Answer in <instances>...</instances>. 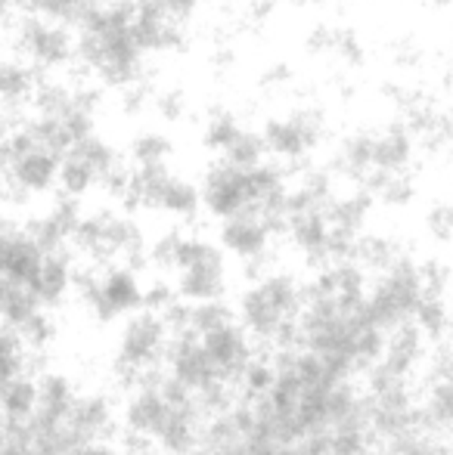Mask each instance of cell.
<instances>
[{
  "mask_svg": "<svg viewBox=\"0 0 453 455\" xmlns=\"http://www.w3.org/2000/svg\"><path fill=\"white\" fill-rule=\"evenodd\" d=\"M271 233L273 223L261 214H239L230 217V220H221V251L230 254L236 260H246V264H255L267 254L271 248Z\"/></svg>",
  "mask_w": 453,
  "mask_h": 455,
  "instance_id": "4",
  "label": "cell"
},
{
  "mask_svg": "<svg viewBox=\"0 0 453 455\" xmlns=\"http://www.w3.org/2000/svg\"><path fill=\"white\" fill-rule=\"evenodd\" d=\"M81 298L100 323H125L150 307V288L131 264H106L81 282Z\"/></svg>",
  "mask_w": 453,
  "mask_h": 455,
  "instance_id": "3",
  "label": "cell"
},
{
  "mask_svg": "<svg viewBox=\"0 0 453 455\" xmlns=\"http://www.w3.org/2000/svg\"><path fill=\"white\" fill-rule=\"evenodd\" d=\"M304 307V288L292 275L271 273L261 275L255 285H248L236 307L242 331L252 341L277 344L279 350L295 347L298 319Z\"/></svg>",
  "mask_w": 453,
  "mask_h": 455,
  "instance_id": "1",
  "label": "cell"
},
{
  "mask_svg": "<svg viewBox=\"0 0 453 455\" xmlns=\"http://www.w3.org/2000/svg\"><path fill=\"white\" fill-rule=\"evenodd\" d=\"M28 375V347L12 329L0 325V387Z\"/></svg>",
  "mask_w": 453,
  "mask_h": 455,
  "instance_id": "7",
  "label": "cell"
},
{
  "mask_svg": "<svg viewBox=\"0 0 453 455\" xmlns=\"http://www.w3.org/2000/svg\"><path fill=\"white\" fill-rule=\"evenodd\" d=\"M425 421L453 431V356L438 365L432 378L429 400H425Z\"/></svg>",
  "mask_w": 453,
  "mask_h": 455,
  "instance_id": "6",
  "label": "cell"
},
{
  "mask_svg": "<svg viewBox=\"0 0 453 455\" xmlns=\"http://www.w3.org/2000/svg\"><path fill=\"white\" fill-rule=\"evenodd\" d=\"M171 329L165 313L140 310L137 316L125 319L115 341V369L131 387L143 384L146 378L158 375L168 354Z\"/></svg>",
  "mask_w": 453,
  "mask_h": 455,
  "instance_id": "2",
  "label": "cell"
},
{
  "mask_svg": "<svg viewBox=\"0 0 453 455\" xmlns=\"http://www.w3.org/2000/svg\"><path fill=\"white\" fill-rule=\"evenodd\" d=\"M37 409V378L22 375L0 387V421L10 427H25Z\"/></svg>",
  "mask_w": 453,
  "mask_h": 455,
  "instance_id": "5",
  "label": "cell"
}]
</instances>
